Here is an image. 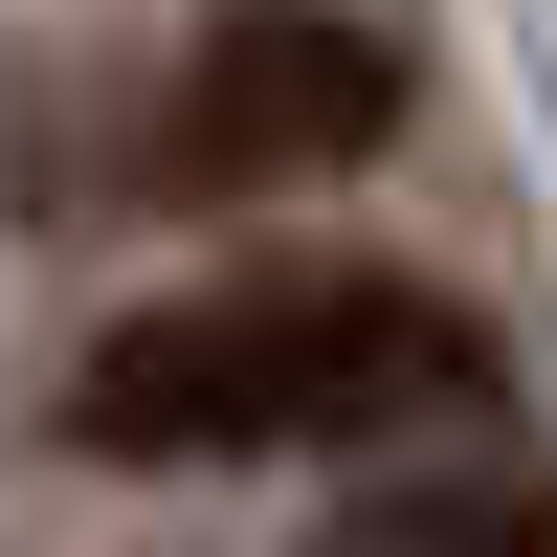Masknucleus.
<instances>
[{"instance_id": "f257e3e1", "label": "nucleus", "mask_w": 557, "mask_h": 557, "mask_svg": "<svg viewBox=\"0 0 557 557\" xmlns=\"http://www.w3.org/2000/svg\"><path fill=\"white\" fill-rule=\"evenodd\" d=\"M491 335L401 268H223V290H157L67 357V446L112 469H268V446H401L469 424Z\"/></svg>"}, {"instance_id": "f03ea898", "label": "nucleus", "mask_w": 557, "mask_h": 557, "mask_svg": "<svg viewBox=\"0 0 557 557\" xmlns=\"http://www.w3.org/2000/svg\"><path fill=\"white\" fill-rule=\"evenodd\" d=\"M401 134V45L357 0H223L178 45V89H134L89 134V201H268V178H335Z\"/></svg>"}, {"instance_id": "7ed1b4c3", "label": "nucleus", "mask_w": 557, "mask_h": 557, "mask_svg": "<svg viewBox=\"0 0 557 557\" xmlns=\"http://www.w3.org/2000/svg\"><path fill=\"white\" fill-rule=\"evenodd\" d=\"M335 557H557V491H513V469H446V491H357V513H335Z\"/></svg>"}]
</instances>
